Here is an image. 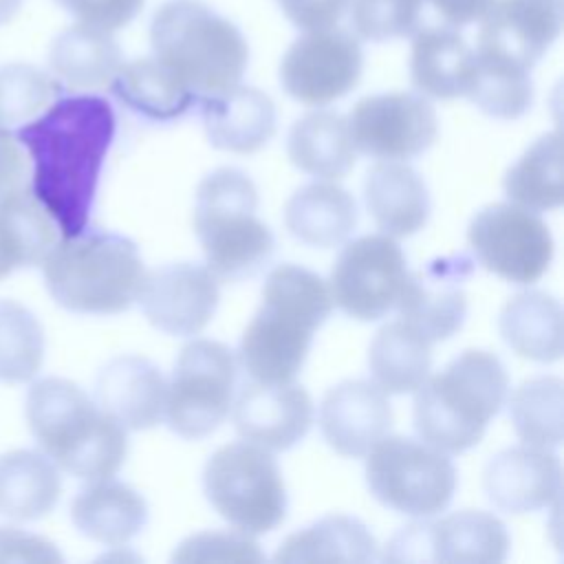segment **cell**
Here are the masks:
<instances>
[{"label":"cell","instance_id":"3","mask_svg":"<svg viewBox=\"0 0 564 564\" xmlns=\"http://www.w3.org/2000/svg\"><path fill=\"white\" fill-rule=\"evenodd\" d=\"M26 421L42 452L82 480L112 478L126 460V427L77 383L46 377L26 394Z\"/></svg>","mask_w":564,"mask_h":564},{"label":"cell","instance_id":"4","mask_svg":"<svg viewBox=\"0 0 564 564\" xmlns=\"http://www.w3.org/2000/svg\"><path fill=\"white\" fill-rule=\"evenodd\" d=\"M507 394L509 375L500 357L467 348L414 390V430L427 445L460 454L480 443Z\"/></svg>","mask_w":564,"mask_h":564},{"label":"cell","instance_id":"19","mask_svg":"<svg viewBox=\"0 0 564 564\" xmlns=\"http://www.w3.org/2000/svg\"><path fill=\"white\" fill-rule=\"evenodd\" d=\"M480 20L476 51L531 70L560 35L562 0H494Z\"/></svg>","mask_w":564,"mask_h":564},{"label":"cell","instance_id":"8","mask_svg":"<svg viewBox=\"0 0 564 564\" xmlns=\"http://www.w3.org/2000/svg\"><path fill=\"white\" fill-rule=\"evenodd\" d=\"M209 505L231 527L262 535L286 516V487L273 454L249 441L218 447L203 469Z\"/></svg>","mask_w":564,"mask_h":564},{"label":"cell","instance_id":"11","mask_svg":"<svg viewBox=\"0 0 564 564\" xmlns=\"http://www.w3.org/2000/svg\"><path fill=\"white\" fill-rule=\"evenodd\" d=\"M474 258L511 284H533L553 260L555 242L549 225L516 203L482 207L467 227Z\"/></svg>","mask_w":564,"mask_h":564},{"label":"cell","instance_id":"34","mask_svg":"<svg viewBox=\"0 0 564 564\" xmlns=\"http://www.w3.org/2000/svg\"><path fill=\"white\" fill-rule=\"evenodd\" d=\"M57 240L55 220L29 189L0 200V280L15 269L42 264Z\"/></svg>","mask_w":564,"mask_h":564},{"label":"cell","instance_id":"10","mask_svg":"<svg viewBox=\"0 0 564 564\" xmlns=\"http://www.w3.org/2000/svg\"><path fill=\"white\" fill-rule=\"evenodd\" d=\"M236 355L216 339H192L176 357L165 392L167 427L189 441L209 436L229 414Z\"/></svg>","mask_w":564,"mask_h":564},{"label":"cell","instance_id":"20","mask_svg":"<svg viewBox=\"0 0 564 564\" xmlns=\"http://www.w3.org/2000/svg\"><path fill=\"white\" fill-rule=\"evenodd\" d=\"M392 427L388 394L372 381L350 379L333 386L319 405V430L341 456L361 458Z\"/></svg>","mask_w":564,"mask_h":564},{"label":"cell","instance_id":"12","mask_svg":"<svg viewBox=\"0 0 564 564\" xmlns=\"http://www.w3.org/2000/svg\"><path fill=\"white\" fill-rule=\"evenodd\" d=\"M408 278L405 256L388 234H368L346 242L333 262L328 291L333 306L359 322L386 317L399 302Z\"/></svg>","mask_w":564,"mask_h":564},{"label":"cell","instance_id":"44","mask_svg":"<svg viewBox=\"0 0 564 564\" xmlns=\"http://www.w3.org/2000/svg\"><path fill=\"white\" fill-rule=\"evenodd\" d=\"M282 13L304 31L328 29L339 22V18L350 7V0H275Z\"/></svg>","mask_w":564,"mask_h":564},{"label":"cell","instance_id":"1","mask_svg":"<svg viewBox=\"0 0 564 564\" xmlns=\"http://www.w3.org/2000/svg\"><path fill=\"white\" fill-rule=\"evenodd\" d=\"M117 117L108 99L59 95L13 134L29 159V192L62 236L88 227L99 174L112 145Z\"/></svg>","mask_w":564,"mask_h":564},{"label":"cell","instance_id":"2","mask_svg":"<svg viewBox=\"0 0 564 564\" xmlns=\"http://www.w3.org/2000/svg\"><path fill=\"white\" fill-rule=\"evenodd\" d=\"M330 311L328 284L317 273L297 264L271 269L262 302L240 337L236 361L253 381H293L306 361L313 333Z\"/></svg>","mask_w":564,"mask_h":564},{"label":"cell","instance_id":"13","mask_svg":"<svg viewBox=\"0 0 564 564\" xmlns=\"http://www.w3.org/2000/svg\"><path fill=\"white\" fill-rule=\"evenodd\" d=\"M364 68V53L355 35L328 26L306 31L280 62V84L304 106H326L348 95Z\"/></svg>","mask_w":564,"mask_h":564},{"label":"cell","instance_id":"38","mask_svg":"<svg viewBox=\"0 0 564 564\" xmlns=\"http://www.w3.org/2000/svg\"><path fill=\"white\" fill-rule=\"evenodd\" d=\"M562 379L538 375L522 381L509 397V416L524 445L555 449L562 445Z\"/></svg>","mask_w":564,"mask_h":564},{"label":"cell","instance_id":"6","mask_svg":"<svg viewBox=\"0 0 564 564\" xmlns=\"http://www.w3.org/2000/svg\"><path fill=\"white\" fill-rule=\"evenodd\" d=\"M150 44L196 101L238 86L249 62L240 29L200 0L163 2L150 24Z\"/></svg>","mask_w":564,"mask_h":564},{"label":"cell","instance_id":"21","mask_svg":"<svg viewBox=\"0 0 564 564\" xmlns=\"http://www.w3.org/2000/svg\"><path fill=\"white\" fill-rule=\"evenodd\" d=\"M167 381L156 364L141 355L110 359L95 379V401L126 430H148L161 423Z\"/></svg>","mask_w":564,"mask_h":564},{"label":"cell","instance_id":"41","mask_svg":"<svg viewBox=\"0 0 564 564\" xmlns=\"http://www.w3.org/2000/svg\"><path fill=\"white\" fill-rule=\"evenodd\" d=\"M425 0H350V24L370 42L408 37L419 31Z\"/></svg>","mask_w":564,"mask_h":564},{"label":"cell","instance_id":"32","mask_svg":"<svg viewBox=\"0 0 564 564\" xmlns=\"http://www.w3.org/2000/svg\"><path fill=\"white\" fill-rule=\"evenodd\" d=\"M432 368V341L403 319L383 324L368 348L372 383L386 394L414 392Z\"/></svg>","mask_w":564,"mask_h":564},{"label":"cell","instance_id":"23","mask_svg":"<svg viewBox=\"0 0 564 564\" xmlns=\"http://www.w3.org/2000/svg\"><path fill=\"white\" fill-rule=\"evenodd\" d=\"M364 198L375 225L392 238L421 231L432 212L425 181L401 161H381L370 167L364 181Z\"/></svg>","mask_w":564,"mask_h":564},{"label":"cell","instance_id":"15","mask_svg":"<svg viewBox=\"0 0 564 564\" xmlns=\"http://www.w3.org/2000/svg\"><path fill=\"white\" fill-rule=\"evenodd\" d=\"M218 300V280L194 262H172L145 273L137 297L145 319L174 337L198 335L212 322Z\"/></svg>","mask_w":564,"mask_h":564},{"label":"cell","instance_id":"22","mask_svg":"<svg viewBox=\"0 0 564 564\" xmlns=\"http://www.w3.org/2000/svg\"><path fill=\"white\" fill-rule=\"evenodd\" d=\"M198 101L205 134L218 150L251 154L275 134V106L267 93L253 86L238 84L223 95Z\"/></svg>","mask_w":564,"mask_h":564},{"label":"cell","instance_id":"25","mask_svg":"<svg viewBox=\"0 0 564 564\" xmlns=\"http://www.w3.org/2000/svg\"><path fill=\"white\" fill-rule=\"evenodd\" d=\"M289 234L317 249L344 245L357 227L355 198L339 185L315 181L302 185L284 205Z\"/></svg>","mask_w":564,"mask_h":564},{"label":"cell","instance_id":"47","mask_svg":"<svg viewBox=\"0 0 564 564\" xmlns=\"http://www.w3.org/2000/svg\"><path fill=\"white\" fill-rule=\"evenodd\" d=\"M449 26H465L485 15L494 0H427Z\"/></svg>","mask_w":564,"mask_h":564},{"label":"cell","instance_id":"30","mask_svg":"<svg viewBox=\"0 0 564 564\" xmlns=\"http://www.w3.org/2000/svg\"><path fill=\"white\" fill-rule=\"evenodd\" d=\"M291 163L324 181L346 176L357 159V150L346 117L333 110H315L297 119L286 139Z\"/></svg>","mask_w":564,"mask_h":564},{"label":"cell","instance_id":"42","mask_svg":"<svg viewBox=\"0 0 564 564\" xmlns=\"http://www.w3.org/2000/svg\"><path fill=\"white\" fill-rule=\"evenodd\" d=\"M264 553L251 533L240 529L200 531L183 540L172 562H262Z\"/></svg>","mask_w":564,"mask_h":564},{"label":"cell","instance_id":"29","mask_svg":"<svg viewBox=\"0 0 564 564\" xmlns=\"http://www.w3.org/2000/svg\"><path fill=\"white\" fill-rule=\"evenodd\" d=\"M498 330L522 359L553 364L562 357V306L546 291L511 295L500 308Z\"/></svg>","mask_w":564,"mask_h":564},{"label":"cell","instance_id":"28","mask_svg":"<svg viewBox=\"0 0 564 564\" xmlns=\"http://www.w3.org/2000/svg\"><path fill=\"white\" fill-rule=\"evenodd\" d=\"M121 64V48L110 31L79 22L64 29L48 48V66L55 79L75 90L110 86Z\"/></svg>","mask_w":564,"mask_h":564},{"label":"cell","instance_id":"26","mask_svg":"<svg viewBox=\"0 0 564 564\" xmlns=\"http://www.w3.org/2000/svg\"><path fill=\"white\" fill-rule=\"evenodd\" d=\"M430 564H496L509 553V533L500 518L482 509L454 511L427 520Z\"/></svg>","mask_w":564,"mask_h":564},{"label":"cell","instance_id":"7","mask_svg":"<svg viewBox=\"0 0 564 564\" xmlns=\"http://www.w3.org/2000/svg\"><path fill=\"white\" fill-rule=\"evenodd\" d=\"M258 189L236 167L209 172L196 187L194 231L216 280L253 278L271 260L275 240L256 216Z\"/></svg>","mask_w":564,"mask_h":564},{"label":"cell","instance_id":"36","mask_svg":"<svg viewBox=\"0 0 564 564\" xmlns=\"http://www.w3.org/2000/svg\"><path fill=\"white\" fill-rule=\"evenodd\" d=\"M509 203L531 212H551L562 205V141L560 132H546L507 170L502 181Z\"/></svg>","mask_w":564,"mask_h":564},{"label":"cell","instance_id":"48","mask_svg":"<svg viewBox=\"0 0 564 564\" xmlns=\"http://www.w3.org/2000/svg\"><path fill=\"white\" fill-rule=\"evenodd\" d=\"M20 7H22V0H0V26L7 24L18 13Z\"/></svg>","mask_w":564,"mask_h":564},{"label":"cell","instance_id":"43","mask_svg":"<svg viewBox=\"0 0 564 564\" xmlns=\"http://www.w3.org/2000/svg\"><path fill=\"white\" fill-rule=\"evenodd\" d=\"M79 24L101 31H117L132 22L143 7V0H55Z\"/></svg>","mask_w":564,"mask_h":564},{"label":"cell","instance_id":"16","mask_svg":"<svg viewBox=\"0 0 564 564\" xmlns=\"http://www.w3.org/2000/svg\"><path fill=\"white\" fill-rule=\"evenodd\" d=\"M474 273V260L467 253H452L427 262L408 273L401 289L399 315L432 344L456 335L467 317L465 284Z\"/></svg>","mask_w":564,"mask_h":564},{"label":"cell","instance_id":"27","mask_svg":"<svg viewBox=\"0 0 564 564\" xmlns=\"http://www.w3.org/2000/svg\"><path fill=\"white\" fill-rule=\"evenodd\" d=\"M474 48L449 26H432L414 33L410 53V77L419 95L432 99H454L465 95Z\"/></svg>","mask_w":564,"mask_h":564},{"label":"cell","instance_id":"37","mask_svg":"<svg viewBox=\"0 0 564 564\" xmlns=\"http://www.w3.org/2000/svg\"><path fill=\"white\" fill-rule=\"evenodd\" d=\"M474 70L465 97L494 119H518L522 117L533 101V84L529 70L489 55L474 51Z\"/></svg>","mask_w":564,"mask_h":564},{"label":"cell","instance_id":"14","mask_svg":"<svg viewBox=\"0 0 564 564\" xmlns=\"http://www.w3.org/2000/svg\"><path fill=\"white\" fill-rule=\"evenodd\" d=\"M355 150L381 161H408L436 139V110L419 93H381L359 99L348 115Z\"/></svg>","mask_w":564,"mask_h":564},{"label":"cell","instance_id":"33","mask_svg":"<svg viewBox=\"0 0 564 564\" xmlns=\"http://www.w3.org/2000/svg\"><path fill=\"white\" fill-rule=\"evenodd\" d=\"M62 494L57 465L33 449H11L0 456V513L13 520L46 516Z\"/></svg>","mask_w":564,"mask_h":564},{"label":"cell","instance_id":"5","mask_svg":"<svg viewBox=\"0 0 564 564\" xmlns=\"http://www.w3.org/2000/svg\"><path fill=\"white\" fill-rule=\"evenodd\" d=\"M42 269L51 297L62 308L84 315L128 311L145 278L141 253L130 238L88 227L62 236Z\"/></svg>","mask_w":564,"mask_h":564},{"label":"cell","instance_id":"24","mask_svg":"<svg viewBox=\"0 0 564 564\" xmlns=\"http://www.w3.org/2000/svg\"><path fill=\"white\" fill-rule=\"evenodd\" d=\"M70 518L86 538L106 546H119L130 542L145 527L148 505L130 485L101 478L90 480V485L75 496Z\"/></svg>","mask_w":564,"mask_h":564},{"label":"cell","instance_id":"18","mask_svg":"<svg viewBox=\"0 0 564 564\" xmlns=\"http://www.w3.org/2000/svg\"><path fill=\"white\" fill-rule=\"evenodd\" d=\"M482 489L494 507L513 516L546 509L560 500V458L546 447H507L485 465Z\"/></svg>","mask_w":564,"mask_h":564},{"label":"cell","instance_id":"46","mask_svg":"<svg viewBox=\"0 0 564 564\" xmlns=\"http://www.w3.org/2000/svg\"><path fill=\"white\" fill-rule=\"evenodd\" d=\"M29 159L15 134L0 123V200L29 189Z\"/></svg>","mask_w":564,"mask_h":564},{"label":"cell","instance_id":"39","mask_svg":"<svg viewBox=\"0 0 564 564\" xmlns=\"http://www.w3.org/2000/svg\"><path fill=\"white\" fill-rule=\"evenodd\" d=\"M44 361V330L15 300H0V381H31Z\"/></svg>","mask_w":564,"mask_h":564},{"label":"cell","instance_id":"45","mask_svg":"<svg viewBox=\"0 0 564 564\" xmlns=\"http://www.w3.org/2000/svg\"><path fill=\"white\" fill-rule=\"evenodd\" d=\"M0 562H62V555L40 535L0 527Z\"/></svg>","mask_w":564,"mask_h":564},{"label":"cell","instance_id":"40","mask_svg":"<svg viewBox=\"0 0 564 564\" xmlns=\"http://www.w3.org/2000/svg\"><path fill=\"white\" fill-rule=\"evenodd\" d=\"M62 84L33 64L0 66V123L13 126L37 117L55 97Z\"/></svg>","mask_w":564,"mask_h":564},{"label":"cell","instance_id":"9","mask_svg":"<svg viewBox=\"0 0 564 564\" xmlns=\"http://www.w3.org/2000/svg\"><path fill=\"white\" fill-rule=\"evenodd\" d=\"M366 485L383 507L430 518L447 509L456 491L449 454L410 436H383L366 454Z\"/></svg>","mask_w":564,"mask_h":564},{"label":"cell","instance_id":"35","mask_svg":"<svg viewBox=\"0 0 564 564\" xmlns=\"http://www.w3.org/2000/svg\"><path fill=\"white\" fill-rule=\"evenodd\" d=\"M377 542L368 527L344 513L324 516L317 522L291 533L273 555L275 562H372L377 560Z\"/></svg>","mask_w":564,"mask_h":564},{"label":"cell","instance_id":"17","mask_svg":"<svg viewBox=\"0 0 564 564\" xmlns=\"http://www.w3.org/2000/svg\"><path fill=\"white\" fill-rule=\"evenodd\" d=\"M231 408L238 436L269 452H284L300 443L315 416L311 394L293 381H253L242 388Z\"/></svg>","mask_w":564,"mask_h":564},{"label":"cell","instance_id":"31","mask_svg":"<svg viewBox=\"0 0 564 564\" xmlns=\"http://www.w3.org/2000/svg\"><path fill=\"white\" fill-rule=\"evenodd\" d=\"M108 88L128 110L150 121H174L196 104V95L156 57L121 64Z\"/></svg>","mask_w":564,"mask_h":564}]
</instances>
